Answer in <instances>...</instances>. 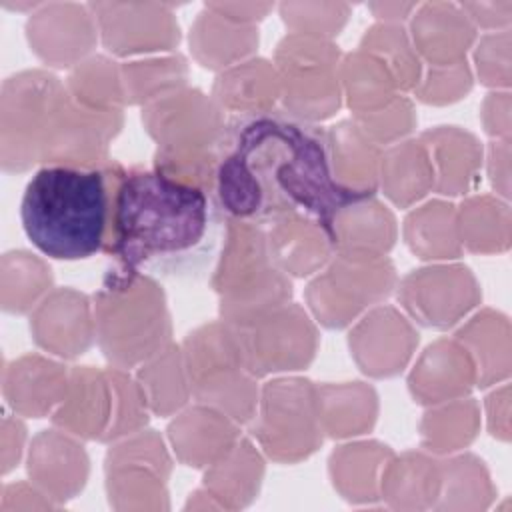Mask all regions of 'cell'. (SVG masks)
<instances>
[{"instance_id": "obj_1", "label": "cell", "mask_w": 512, "mask_h": 512, "mask_svg": "<svg viewBox=\"0 0 512 512\" xmlns=\"http://www.w3.org/2000/svg\"><path fill=\"white\" fill-rule=\"evenodd\" d=\"M214 196L226 218L266 224L284 214H300L314 220L328 238L336 214L362 198L334 180L326 130L282 106L228 116Z\"/></svg>"}, {"instance_id": "obj_2", "label": "cell", "mask_w": 512, "mask_h": 512, "mask_svg": "<svg viewBox=\"0 0 512 512\" xmlns=\"http://www.w3.org/2000/svg\"><path fill=\"white\" fill-rule=\"evenodd\" d=\"M226 216L214 192L142 166L122 168L104 254L152 278H192L210 264Z\"/></svg>"}, {"instance_id": "obj_3", "label": "cell", "mask_w": 512, "mask_h": 512, "mask_svg": "<svg viewBox=\"0 0 512 512\" xmlns=\"http://www.w3.org/2000/svg\"><path fill=\"white\" fill-rule=\"evenodd\" d=\"M122 168L116 160L98 168L40 166L20 200L22 230L32 246L64 262L104 252Z\"/></svg>"}, {"instance_id": "obj_4", "label": "cell", "mask_w": 512, "mask_h": 512, "mask_svg": "<svg viewBox=\"0 0 512 512\" xmlns=\"http://www.w3.org/2000/svg\"><path fill=\"white\" fill-rule=\"evenodd\" d=\"M92 304L96 340L110 366L134 368L170 344V312L156 278L114 264Z\"/></svg>"}, {"instance_id": "obj_5", "label": "cell", "mask_w": 512, "mask_h": 512, "mask_svg": "<svg viewBox=\"0 0 512 512\" xmlns=\"http://www.w3.org/2000/svg\"><path fill=\"white\" fill-rule=\"evenodd\" d=\"M210 284L220 296V316L230 326H246L288 304L292 296L288 274L270 254L264 224L250 220L226 218L222 252Z\"/></svg>"}, {"instance_id": "obj_6", "label": "cell", "mask_w": 512, "mask_h": 512, "mask_svg": "<svg viewBox=\"0 0 512 512\" xmlns=\"http://www.w3.org/2000/svg\"><path fill=\"white\" fill-rule=\"evenodd\" d=\"M180 348L192 398L238 424H250L260 392L256 378L244 366L236 330L224 320L210 322L190 332Z\"/></svg>"}, {"instance_id": "obj_7", "label": "cell", "mask_w": 512, "mask_h": 512, "mask_svg": "<svg viewBox=\"0 0 512 512\" xmlns=\"http://www.w3.org/2000/svg\"><path fill=\"white\" fill-rule=\"evenodd\" d=\"M340 52L326 38L286 34L276 46L282 108L292 116L318 124L330 118L342 102Z\"/></svg>"}, {"instance_id": "obj_8", "label": "cell", "mask_w": 512, "mask_h": 512, "mask_svg": "<svg viewBox=\"0 0 512 512\" xmlns=\"http://www.w3.org/2000/svg\"><path fill=\"white\" fill-rule=\"evenodd\" d=\"M252 436L266 456L282 464L306 460L322 444L318 386L306 378L268 382L252 418Z\"/></svg>"}, {"instance_id": "obj_9", "label": "cell", "mask_w": 512, "mask_h": 512, "mask_svg": "<svg viewBox=\"0 0 512 512\" xmlns=\"http://www.w3.org/2000/svg\"><path fill=\"white\" fill-rule=\"evenodd\" d=\"M66 84L46 70H24L4 80L0 92V162L4 172L40 164L42 142Z\"/></svg>"}, {"instance_id": "obj_10", "label": "cell", "mask_w": 512, "mask_h": 512, "mask_svg": "<svg viewBox=\"0 0 512 512\" xmlns=\"http://www.w3.org/2000/svg\"><path fill=\"white\" fill-rule=\"evenodd\" d=\"M396 282V268L388 256L336 252L326 270L308 284L306 302L322 326L340 330L388 298Z\"/></svg>"}, {"instance_id": "obj_11", "label": "cell", "mask_w": 512, "mask_h": 512, "mask_svg": "<svg viewBox=\"0 0 512 512\" xmlns=\"http://www.w3.org/2000/svg\"><path fill=\"white\" fill-rule=\"evenodd\" d=\"M236 330L244 366L254 376L306 368L318 350V330L308 312L288 302Z\"/></svg>"}, {"instance_id": "obj_12", "label": "cell", "mask_w": 512, "mask_h": 512, "mask_svg": "<svg viewBox=\"0 0 512 512\" xmlns=\"http://www.w3.org/2000/svg\"><path fill=\"white\" fill-rule=\"evenodd\" d=\"M124 124L122 110L102 112L78 104L68 88L60 96L42 142L40 164L78 168L104 166L108 146Z\"/></svg>"}, {"instance_id": "obj_13", "label": "cell", "mask_w": 512, "mask_h": 512, "mask_svg": "<svg viewBox=\"0 0 512 512\" xmlns=\"http://www.w3.org/2000/svg\"><path fill=\"white\" fill-rule=\"evenodd\" d=\"M228 116L198 88H180L142 108V124L158 150H220Z\"/></svg>"}, {"instance_id": "obj_14", "label": "cell", "mask_w": 512, "mask_h": 512, "mask_svg": "<svg viewBox=\"0 0 512 512\" xmlns=\"http://www.w3.org/2000/svg\"><path fill=\"white\" fill-rule=\"evenodd\" d=\"M396 296L420 326L434 330L452 328L482 298L474 274L462 264L412 270L398 282Z\"/></svg>"}, {"instance_id": "obj_15", "label": "cell", "mask_w": 512, "mask_h": 512, "mask_svg": "<svg viewBox=\"0 0 512 512\" xmlns=\"http://www.w3.org/2000/svg\"><path fill=\"white\" fill-rule=\"evenodd\" d=\"M88 6L104 48L116 56L166 52L180 42V26L168 4L92 2Z\"/></svg>"}, {"instance_id": "obj_16", "label": "cell", "mask_w": 512, "mask_h": 512, "mask_svg": "<svg viewBox=\"0 0 512 512\" xmlns=\"http://www.w3.org/2000/svg\"><path fill=\"white\" fill-rule=\"evenodd\" d=\"M30 50L46 64L74 68L94 48L96 18L88 4H42L26 22Z\"/></svg>"}, {"instance_id": "obj_17", "label": "cell", "mask_w": 512, "mask_h": 512, "mask_svg": "<svg viewBox=\"0 0 512 512\" xmlns=\"http://www.w3.org/2000/svg\"><path fill=\"white\" fill-rule=\"evenodd\" d=\"M34 342L60 358L82 356L96 338L94 304L72 288H58L42 298L30 314Z\"/></svg>"}, {"instance_id": "obj_18", "label": "cell", "mask_w": 512, "mask_h": 512, "mask_svg": "<svg viewBox=\"0 0 512 512\" xmlns=\"http://www.w3.org/2000/svg\"><path fill=\"white\" fill-rule=\"evenodd\" d=\"M418 344V332L392 306L374 308L350 332L348 346L360 370L374 378H390L404 370Z\"/></svg>"}, {"instance_id": "obj_19", "label": "cell", "mask_w": 512, "mask_h": 512, "mask_svg": "<svg viewBox=\"0 0 512 512\" xmlns=\"http://www.w3.org/2000/svg\"><path fill=\"white\" fill-rule=\"evenodd\" d=\"M70 384L64 364L40 354H26L4 366L2 394L18 416L46 418L62 404Z\"/></svg>"}, {"instance_id": "obj_20", "label": "cell", "mask_w": 512, "mask_h": 512, "mask_svg": "<svg viewBox=\"0 0 512 512\" xmlns=\"http://www.w3.org/2000/svg\"><path fill=\"white\" fill-rule=\"evenodd\" d=\"M90 460L82 444L64 430H42L30 446L28 476L58 506L74 498L88 480Z\"/></svg>"}, {"instance_id": "obj_21", "label": "cell", "mask_w": 512, "mask_h": 512, "mask_svg": "<svg viewBox=\"0 0 512 512\" xmlns=\"http://www.w3.org/2000/svg\"><path fill=\"white\" fill-rule=\"evenodd\" d=\"M114 390L106 370L74 366L62 404L50 416L52 424L76 438L104 442L112 424Z\"/></svg>"}, {"instance_id": "obj_22", "label": "cell", "mask_w": 512, "mask_h": 512, "mask_svg": "<svg viewBox=\"0 0 512 512\" xmlns=\"http://www.w3.org/2000/svg\"><path fill=\"white\" fill-rule=\"evenodd\" d=\"M168 438L178 460L192 468H210L222 460L242 438L238 422L224 412L198 404L174 418Z\"/></svg>"}, {"instance_id": "obj_23", "label": "cell", "mask_w": 512, "mask_h": 512, "mask_svg": "<svg viewBox=\"0 0 512 512\" xmlns=\"http://www.w3.org/2000/svg\"><path fill=\"white\" fill-rule=\"evenodd\" d=\"M476 28L456 4H418L412 14L410 42L430 66H452L466 60Z\"/></svg>"}, {"instance_id": "obj_24", "label": "cell", "mask_w": 512, "mask_h": 512, "mask_svg": "<svg viewBox=\"0 0 512 512\" xmlns=\"http://www.w3.org/2000/svg\"><path fill=\"white\" fill-rule=\"evenodd\" d=\"M472 384H476V370L458 340L430 344L408 378L414 402L430 406L468 394Z\"/></svg>"}, {"instance_id": "obj_25", "label": "cell", "mask_w": 512, "mask_h": 512, "mask_svg": "<svg viewBox=\"0 0 512 512\" xmlns=\"http://www.w3.org/2000/svg\"><path fill=\"white\" fill-rule=\"evenodd\" d=\"M434 172V190L444 196L466 194L478 182L482 146L458 126H436L420 136Z\"/></svg>"}, {"instance_id": "obj_26", "label": "cell", "mask_w": 512, "mask_h": 512, "mask_svg": "<svg viewBox=\"0 0 512 512\" xmlns=\"http://www.w3.org/2000/svg\"><path fill=\"white\" fill-rule=\"evenodd\" d=\"M264 230L276 266L288 276L314 274L336 254L328 234L306 216L284 214L266 222Z\"/></svg>"}, {"instance_id": "obj_27", "label": "cell", "mask_w": 512, "mask_h": 512, "mask_svg": "<svg viewBox=\"0 0 512 512\" xmlns=\"http://www.w3.org/2000/svg\"><path fill=\"white\" fill-rule=\"evenodd\" d=\"M332 176L350 194L370 198L378 192L382 148L350 118L326 130Z\"/></svg>"}, {"instance_id": "obj_28", "label": "cell", "mask_w": 512, "mask_h": 512, "mask_svg": "<svg viewBox=\"0 0 512 512\" xmlns=\"http://www.w3.org/2000/svg\"><path fill=\"white\" fill-rule=\"evenodd\" d=\"M398 236L394 214L374 196L346 204L332 224V246L340 254L386 256Z\"/></svg>"}, {"instance_id": "obj_29", "label": "cell", "mask_w": 512, "mask_h": 512, "mask_svg": "<svg viewBox=\"0 0 512 512\" xmlns=\"http://www.w3.org/2000/svg\"><path fill=\"white\" fill-rule=\"evenodd\" d=\"M212 98L230 116L274 110L280 100V78L274 62L252 58L222 70L214 82Z\"/></svg>"}, {"instance_id": "obj_30", "label": "cell", "mask_w": 512, "mask_h": 512, "mask_svg": "<svg viewBox=\"0 0 512 512\" xmlns=\"http://www.w3.org/2000/svg\"><path fill=\"white\" fill-rule=\"evenodd\" d=\"M258 46V28L254 24L234 22L210 8L198 14L190 28V50L194 58L210 70H226L236 60L242 62Z\"/></svg>"}, {"instance_id": "obj_31", "label": "cell", "mask_w": 512, "mask_h": 512, "mask_svg": "<svg viewBox=\"0 0 512 512\" xmlns=\"http://www.w3.org/2000/svg\"><path fill=\"white\" fill-rule=\"evenodd\" d=\"M378 186L398 208H408L434 190V172L422 140H404L382 150Z\"/></svg>"}, {"instance_id": "obj_32", "label": "cell", "mask_w": 512, "mask_h": 512, "mask_svg": "<svg viewBox=\"0 0 512 512\" xmlns=\"http://www.w3.org/2000/svg\"><path fill=\"white\" fill-rule=\"evenodd\" d=\"M262 476V456L248 438H240L222 460L208 468L204 488L222 508H242L258 496Z\"/></svg>"}, {"instance_id": "obj_33", "label": "cell", "mask_w": 512, "mask_h": 512, "mask_svg": "<svg viewBox=\"0 0 512 512\" xmlns=\"http://www.w3.org/2000/svg\"><path fill=\"white\" fill-rule=\"evenodd\" d=\"M390 458L392 450L380 442L342 446L330 456L332 484L350 502H374L380 496V474Z\"/></svg>"}, {"instance_id": "obj_34", "label": "cell", "mask_w": 512, "mask_h": 512, "mask_svg": "<svg viewBox=\"0 0 512 512\" xmlns=\"http://www.w3.org/2000/svg\"><path fill=\"white\" fill-rule=\"evenodd\" d=\"M440 484V462L408 452L396 458L392 456L386 462L380 478V494L396 508H426L434 506Z\"/></svg>"}, {"instance_id": "obj_35", "label": "cell", "mask_w": 512, "mask_h": 512, "mask_svg": "<svg viewBox=\"0 0 512 512\" xmlns=\"http://www.w3.org/2000/svg\"><path fill=\"white\" fill-rule=\"evenodd\" d=\"M322 430L332 438L364 434L376 422L378 396L362 382L318 386Z\"/></svg>"}, {"instance_id": "obj_36", "label": "cell", "mask_w": 512, "mask_h": 512, "mask_svg": "<svg viewBox=\"0 0 512 512\" xmlns=\"http://www.w3.org/2000/svg\"><path fill=\"white\" fill-rule=\"evenodd\" d=\"M136 380L142 386L150 412L160 418L176 414L192 398L182 348L172 342L156 356L140 364Z\"/></svg>"}, {"instance_id": "obj_37", "label": "cell", "mask_w": 512, "mask_h": 512, "mask_svg": "<svg viewBox=\"0 0 512 512\" xmlns=\"http://www.w3.org/2000/svg\"><path fill=\"white\" fill-rule=\"evenodd\" d=\"M340 88L352 116L376 112L398 96L390 70L364 50L346 54L340 60Z\"/></svg>"}, {"instance_id": "obj_38", "label": "cell", "mask_w": 512, "mask_h": 512, "mask_svg": "<svg viewBox=\"0 0 512 512\" xmlns=\"http://www.w3.org/2000/svg\"><path fill=\"white\" fill-rule=\"evenodd\" d=\"M404 238L422 260H450L462 254L456 210L442 200H432L410 212L404 220Z\"/></svg>"}, {"instance_id": "obj_39", "label": "cell", "mask_w": 512, "mask_h": 512, "mask_svg": "<svg viewBox=\"0 0 512 512\" xmlns=\"http://www.w3.org/2000/svg\"><path fill=\"white\" fill-rule=\"evenodd\" d=\"M52 288L50 266L26 252L12 250L0 262V304L4 312L24 314L34 310Z\"/></svg>"}, {"instance_id": "obj_40", "label": "cell", "mask_w": 512, "mask_h": 512, "mask_svg": "<svg viewBox=\"0 0 512 512\" xmlns=\"http://www.w3.org/2000/svg\"><path fill=\"white\" fill-rule=\"evenodd\" d=\"M126 104H152L154 100L186 86L188 62L180 54L124 62L120 66Z\"/></svg>"}, {"instance_id": "obj_41", "label": "cell", "mask_w": 512, "mask_h": 512, "mask_svg": "<svg viewBox=\"0 0 512 512\" xmlns=\"http://www.w3.org/2000/svg\"><path fill=\"white\" fill-rule=\"evenodd\" d=\"M70 96L92 110L112 112L126 104L120 66L106 56H90L72 68L64 82Z\"/></svg>"}, {"instance_id": "obj_42", "label": "cell", "mask_w": 512, "mask_h": 512, "mask_svg": "<svg viewBox=\"0 0 512 512\" xmlns=\"http://www.w3.org/2000/svg\"><path fill=\"white\" fill-rule=\"evenodd\" d=\"M360 50L376 56L390 70L398 90H414L422 78V62L402 24H376L362 36Z\"/></svg>"}, {"instance_id": "obj_43", "label": "cell", "mask_w": 512, "mask_h": 512, "mask_svg": "<svg viewBox=\"0 0 512 512\" xmlns=\"http://www.w3.org/2000/svg\"><path fill=\"white\" fill-rule=\"evenodd\" d=\"M478 430V404L472 398L452 400L424 414L420 432L430 452L446 454L468 446Z\"/></svg>"}, {"instance_id": "obj_44", "label": "cell", "mask_w": 512, "mask_h": 512, "mask_svg": "<svg viewBox=\"0 0 512 512\" xmlns=\"http://www.w3.org/2000/svg\"><path fill=\"white\" fill-rule=\"evenodd\" d=\"M462 208L482 220V228H476L474 232L460 238L462 246L472 252H500L508 248V204H502L490 196H476L462 202Z\"/></svg>"}, {"instance_id": "obj_45", "label": "cell", "mask_w": 512, "mask_h": 512, "mask_svg": "<svg viewBox=\"0 0 512 512\" xmlns=\"http://www.w3.org/2000/svg\"><path fill=\"white\" fill-rule=\"evenodd\" d=\"M282 22L296 34H310L330 40L344 28L350 6L348 4H304V2H284L278 6Z\"/></svg>"}, {"instance_id": "obj_46", "label": "cell", "mask_w": 512, "mask_h": 512, "mask_svg": "<svg viewBox=\"0 0 512 512\" xmlns=\"http://www.w3.org/2000/svg\"><path fill=\"white\" fill-rule=\"evenodd\" d=\"M352 120L378 146L396 144V140H400L402 136L412 132V128L416 126L414 106L402 94H398L384 108H380L376 112H370V114L352 116Z\"/></svg>"}, {"instance_id": "obj_47", "label": "cell", "mask_w": 512, "mask_h": 512, "mask_svg": "<svg viewBox=\"0 0 512 512\" xmlns=\"http://www.w3.org/2000/svg\"><path fill=\"white\" fill-rule=\"evenodd\" d=\"M472 88V74L466 60L452 66H430L414 88L426 104H450L466 96Z\"/></svg>"}, {"instance_id": "obj_48", "label": "cell", "mask_w": 512, "mask_h": 512, "mask_svg": "<svg viewBox=\"0 0 512 512\" xmlns=\"http://www.w3.org/2000/svg\"><path fill=\"white\" fill-rule=\"evenodd\" d=\"M58 504L48 498L36 484H4L2 488V504L0 510H34V508H56Z\"/></svg>"}, {"instance_id": "obj_49", "label": "cell", "mask_w": 512, "mask_h": 512, "mask_svg": "<svg viewBox=\"0 0 512 512\" xmlns=\"http://www.w3.org/2000/svg\"><path fill=\"white\" fill-rule=\"evenodd\" d=\"M26 440V426L10 414L2 420V474H8L18 466Z\"/></svg>"}, {"instance_id": "obj_50", "label": "cell", "mask_w": 512, "mask_h": 512, "mask_svg": "<svg viewBox=\"0 0 512 512\" xmlns=\"http://www.w3.org/2000/svg\"><path fill=\"white\" fill-rule=\"evenodd\" d=\"M206 8L234 20V22H240V24H254L262 18H266V14L274 8V4H252V2H206L204 4Z\"/></svg>"}, {"instance_id": "obj_51", "label": "cell", "mask_w": 512, "mask_h": 512, "mask_svg": "<svg viewBox=\"0 0 512 512\" xmlns=\"http://www.w3.org/2000/svg\"><path fill=\"white\" fill-rule=\"evenodd\" d=\"M462 12L468 16V20L476 26L482 28H496V26H506L510 14H500V10H510V2L494 4V2H466L460 4Z\"/></svg>"}, {"instance_id": "obj_52", "label": "cell", "mask_w": 512, "mask_h": 512, "mask_svg": "<svg viewBox=\"0 0 512 512\" xmlns=\"http://www.w3.org/2000/svg\"><path fill=\"white\" fill-rule=\"evenodd\" d=\"M508 158H510V146H508L506 140L490 142V148H488L490 184L502 196H508V174H510Z\"/></svg>"}, {"instance_id": "obj_53", "label": "cell", "mask_w": 512, "mask_h": 512, "mask_svg": "<svg viewBox=\"0 0 512 512\" xmlns=\"http://www.w3.org/2000/svg\"><path fill=\"white\" fill-rule=\"evenodd\" d=\"M376 18L384 20V24H400L404 18L412 16V12L418 8V4H400V2H384V4H370L368 6Z\"/></svg>"}]
</instances>
